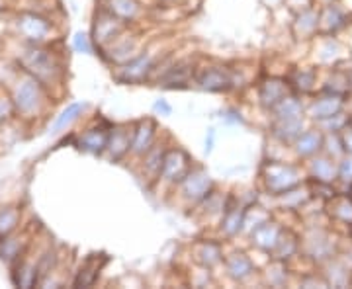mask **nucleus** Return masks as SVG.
I'll return each mask as SVG.
<instances>
[{"label":"nucleus","instance_id":"43","mask_svg":"<svg viewBox=\"0 0 352 289\" xmlns=\"http://www.w3.org/2000/svg\"><path fill=\"white\" fill-rule=\"evenodd\" d=\"M214 129H210V139H208V143H206V152L212 151V145H214Z\"/></svg>","mask_w":352,"mask_h":289},{"label":"nucleus","instance_id":"36","mask_svg":"<svg viewBox=\"0 0 352 289\" xmlns=\"http://www.w3.org/2000/svg\"><path fill=\"white\" fill-rule=\"evenodd\" d=\"M346 126V119H344V115L342 113H335V115H331L327 119H321V127L323 129H327L331 133H335V131H340L342 127Z\"/></svg>","mask_w":352,"mask_h":289},{"label":"nucleus","instance_id":"23","mask_svg":"<svg viewBox=\"0 0 352 289\" xmlns=\"http://www.w3.org/2000/svg\"><path fill=\"white\" fill-rule=\"evenodd\" d=\"M227 272H229V276L233 277V279H245V277L251 276L252 262L249 260V256H245L241 252L231 254L227 258Z\"/></svg>","mask_w":352,"mask_h":289},{"label":"nucleus","instance_id":"8","mask_svg":"<svg viewBox=\"0 0 352 289\" xmlns=\"http://www.w3.org/2000/svg\"><path fill=\"white\" fill-rule=\"evenodd\" d=\"M288 96V84L282 80V78H266L261 90H258V98L264 108H270L274 110L278 102H282Z\"/></svg>","mask_w":352,"mask_h":289},{"label":"nucleus","instance_id":"45","mask_svg":"<svg viewBox=\"0 0 352 289\" xmlns=\"http://www.w3.org/2000/svg\"><path fill=\"white\" fill-rule=\"evenodd\" d=\"M323 2H337V0H323Z\"/></svg>","mask_w":352,"mask_h":289},{"label":"nucleus","instance_id":"22","mask_svg":"<svg viewBox=\"0 0 352 289\" xmlns=\"http://www.w3.org/2000/svg\"><path fill=\"white\" fill-rule=\"evenodd\" d=\"M311 174L317 182L321 184H331L333 180H337V168L335 164L329 161L327 157H315L311 161Z\"/></svg>","mask_w":352,"mask_h":289},{"label":"nucleus","instance_id":"46","mask_svg":"<svg viewBox=\"0 0 352 289\" xmlns=\"http://www.w3.org/2000/svg\"><path fill=\"white\" fill-rule=\"evenodd\" d=\"M2 8H4V6H2V0H0V10H2Z\"/></svg>","mask_w":352,"mask_h":289},{"label":"nucleus","instance_id":"33","mask_svg":"<svg viewBox=\"0 0 352 289\" xmlns=\"http://www.w3.org/2000/svg\"><path fill=\"white\" fill-rule=\"evenodd\" d=\"M190 71L186 69V65H176L173 69H168V73L159 80L163 86H175V84H182V82H186V78H188Z\"/></svg>","mask_w":352,"mask_h":289},{"label":"nucleus","instance_id":"27","mask_svg":"<svg viewBox=\"0 0 352 289\" xmlns=\"http://www.w3.org/2000/svg\"><path fill=\"white\" fill-rule=\"evenodd\" d=\"M110 10L120 20H131L139 12V6L135 0H110Z\"/></svg>","mask_w":352,"mask_h":289},{"label":"nucleus","instance_id":"9","mask_svg":"<svg viewBox=\"0 0 352 289\" xmlns=\"http://www.w3.org/2000/svg\"><path fill=\"white\" fill-rule=\"evenodd\" d=\"M151 67V57H149L147 53H143V55H139L135 59H131L129 63L124 65V67H122V73L118 75V78H120L122 82H139V80H143L145 76L149 75Z\"/></svg>","mask_w":352,"mask_h":289},{"label":"nucleus","instance_id":"29","mask_svg":"<svg viewBox=\"0 0 352 289\" xmlns=\"http://www.w3.org/2000/svg\"><path fill=\"white\" fill-rule=\"evenodd\" d=\"M102 266L98 264V260L96 258H90L87 264L80 268V274L75 279V286L76 288H87V286H92L94 284V279L98 276V270H100Z\"/></svg>","mask_w":352,"mask_h":289},{"label":"nucleus","instance_id":"44","mask_svg":"<svg viewBox=\"0 0 352 289\" xmlns=\"http://www.w3.org/2000/svg\"><path fill=\"white\" fill-rule=\"evenodd\" d=\"M346 84H351V86H352V71L349 73V76H346Z\"/></svg>","mask_w":352,"mask_h":289},{"label":"nucleus","instance_id":"21","mask_svg":"<svg viewBox=\"0 0 352 289\" xmlns=\"http://www.w3.org/2000/svg\"><path fill=\"white\" fill-rule=\"evenodd\" d=\"M12 279L18 288H34L39 281L38 264H32V262H18Z\"/></svg>","mask_w":352,"mask_h":289},{"label":"nucleus","instance_id":"6","mask_svg":"<svg viewBox=\"0 0 352 289\" xmlns=\"http://www.w3.org/2000/svg\"><path fill=\"white\" fill-rule=\"evenodd\" d=\"M182 189H184V196L190 201L206 200L208 192L212 189V178L204 168L190 170L188 176L182 180Z\"/></svg>","mask_w":352,"mask_h":289},{"label":"nucleus","instance_id":"32","mask_svg":"<svg viewBox=\"0 0 352 289\" xmlns=\"http://www.w3.org/2000/svg\"><path fill=\"white\" fill-rule=\"evenodd\" d=\"M245 225V211L243 209H229L223 219V231L227 235H237Z\"/></svg>","mask_w":352,"mask_h":289},{"label":"nucleus","instance_id":"31","mask_svg":"<svg viewBox=\"0 0 352 289\" xmlns=\"http://www.w3.org/2000/svg\"><path fill=\"white\" fill-rule=\"evenodd\" d=\"M196 256H198V260H200L201 264L214 266L219 262L221 252H219V246L214 244V242H201L200 246H198V251H196Z\"/></svg>","mask_w":352,"mask_h":289},{"label":"nucleus","instance_id":"37","mask_svg":"<svg viewBox=\"0 0 352 289\" xmlns=\"http://www.w3.org/2000/svg\"><path fill=\"white\" fill-rule=\"evenodd\" d=\"M73 49L76 53H85V55H92V43H90V39H88L87 34H82V32H78L75 38H73Z\"/></svg>","mask_w":352,"mask_h":289},{"label":"nucleus","instance_id":"41","mask_svg":"<svg viewBox=\"0 0 352 289\" xmlns=\"http://www.w3.org/2000/svg\"><path fill=\"white\" fill-rule=\"evenodd\" d=\"M340 141H342V147H344V151L349 152V154H352V127H346V129L342 131Z\"/></svg>","mask_w":352,"mask_h":289},{"label":"nucleus","instance_id":"18","mask_svg":"<svg viewBox=\"0 0 352 289\" xmlns=\"http://www.w3.org/2000/svg\"><path fill=\"white\" fill-rule=\"evenodd\" d=\"M303 119L302 117H294V119H276L272 126L274 137L280 139L282 143H294L296 139L302 135Z\"/></svg>","mask_w":352,"mask_h":289},{"label":"nucleus","instance_id":"25","mask_svg":"<svg viewBox=\"0 0 352 289\" xmlns=\"http://www.w3.org/2000/svg\"><path fill=\"white\" fill-rule=\"evenodd\" d=\"M276 119H294V117H302V104L296 100L294 96H286L282 102H278L274 106Z\"/></svg>","mask_w":352,"mask_h":289},{"label":"nucleus","instance_id":"34","mask_svg":"<svg viewBox=\"0 0 352 289\" xmlns=\"http://www.w3.org/2000/svg\"><path fill=\"white\" fill-rule=\"evenodd\" d=\"M331 213L344 223H352V201L349 198H337L331 205Z\"/></svg>","mask_w":352,"mask_h":289},{"label":"nucleus","instance_id":"42","mask_svg":"<svg viewBox=\"0 0 352 289\" xmlns=\"http://www.w3.org/2000/svg\"><path fill=\"white\" fill-rule=\"evenodd\" d=\"M155 110H157V112H163L164 115H168V113H170V106L164 100H159L155 104Z\"/></svg>","mask_w":352,"mask_h":289},{"label":"nucleus","instance_id":"4","mask_svg":"<svg viewBox=\"0 0 352 289\" xmlns=\"http://www.w3.org/2000/svg\"><path fill=\"white\" fill-rule=\"evenodd\" d=\"M300 172L298 168L289 166V164L268 163L264 166V182L266 188L274 194H286L289 189H294L300 184Z\"/></svg>","mask_w":352,"mask_h":289},{"label":"nucleus","instance_id":"7","mask_svg":"<svg viewBox=\"0 0 352 289\" xmlns=\"http://www.w3.org/2000/svg\"><path fill=\"white\" fill-rule=\"evenodd\" d=\"M198 84L201 90L221 92V90H229L233 86V76L221 67H210V69H204L198 75Z\"/></svg>","mask_w":352,"mask_h":289},{"label":"nucleus","instance_id":"30","mask_svg":"<svg viewBox=\"0 0 352 289\" xmlns=\"http://www.w3.org/2000/svg\"><path fill=\"white\" fill-rule=\"evenodd\" d=\"M317 27H319V14L315 12V10H305V12L300 14V18H298V22H296L298 34H302V36H311Z\"/></svg>","mask_w":352,"mask_h":289},{"label":"nucleus","instance_id":"38","mask_svg":"<svg viewBox=\"0 0 352 289\" xmlns=\"http://www.w3.org/2000/svg\"><path fill=\"white\" fill-rule=\"evenodd\" d=\"M296 84H298V89H302L303 92H309L315 84V75L311 71H302V73L296 75Z\"/></svg>","mask_w":352,"mask_h":289},{"label":"nucleus","instance_id":"13","mask_svg":"<svg viewBox=\"0 0 352 289\" xmlns=\"http://www.w3.org/2000/svg\"><path fill=\"white\" fill-rule=\"evenodd\" d=\"M120 32H122V22L116 14H102L100 18H96V24H94L96 43H106L116 38Z\"/></svg>","mask_w":352,"mask_h":289},{"label":"nucleus","instance_id":"16","mask_svg":"<svg viewBox=\"0 0 352 289\" xmlns=\"http://www.w3.org/2000/svg\"><path fill=\"white\" fill-rule=\"evenodd\" d=\"M323 143H325V137H323V133L317 131V129H314V131H305V133H302L300 137L294 141L296 152H298L300 157H315L317 152L321 151Z\"/></svg>","mask_w":352,"mask_h":289},{"label":"nucleus","instance_id":"28","mask_svg":"<svg viewBox=\"0 0 352 289\" xmlns=\"http://www.w3.org/2000/svg\"><path fill=\"white\" fill-rule=\"evenodd\" d=\"M319 24L323 25L327 32H337L339 27L344 25V16L337 6H329V8H325V12L319 16Z\"/></svg>","mask_w":352,"mask_h":289},{"label":"nucleus","instance_id":"17","mask_svg":"<svg viewBox=\"0 0 352 289\" xmlns=\"http://www.w3.org/2000/svg\"><path fill=\"white\" fill-rule=\"evenodd\" d=\"M131 135L133 133H129L127 127H116V129H112V133L108 135V147L106 149L110 151L113 161L122 159L131 149Z\"/></svg>","mask_w":352,"mask_h":289},{"label":"nucleus","instance_id":"1","mask_svg":"<svg viewBox=\"0 0 352 289\" xmlns=\"http://www.w3.org/2000/svg\"><path fill=\"white\" fill-rule=\"evenodd\" d=\"M18 65L22 67L24 73L38 78L43 86L53 84L61 75V67L57 63V57L53 55V51L36 43L25 45L22 55L18 57Z\"/></svg>","mask_w":352,"mask_h":289},{"label":"nucleus","instance_id":"39","mask_svg":"<svg viewBox=\"0 0 352 289\" xmlns=\"http://www.w3.org/2000/svg\"><path fill=\"white\" fill-rule=\"evenodd\" d=\"M12 113H14L12 98H8V96H0V126H2L4 122H8Z\"/></svg>","mask_w":352,"mask_h":289},{"label":"nucleus","instance_id":"3","mask_svg":"<svg viewBox=\"0 0 352 289\" xmlns=\"http://www.w3.org/2000/svg\"><path fill=\"white\" fill-rule=\"evenodd\" d=\"M14 25H16V32L22 36L24 41L36 43V45H43L51 38V32H53V24H51L50 18H45L38 12L18 14Z\"/></svg>","mask_w":352,"mask_h":289},{"label":"nucleus","instance_id":"24","mask_svg":"<svg viewBox=\"0 0 352 289\" xmlns=\"http://www.w3.org/2000/svg\"><path fill=\"white\" fill-rule=\"evenodd\" d=\"M18 225H20V209L14 205H2L0 207V237L14 233Z\"/></svg>","mask_w":352,"mask_h":289},{"label":"nucleus","instance_id":"15","mask_svg":"<svg viewBox=\"0 0 352 289\" xmlns=\"http://www.w3.org/2000/svg\"><path fill=\"white\" fill-rule=\"evenodd\" d=\"M25 240L22 237H16L14 233L6 235V237H0V260L4 264H16L20 262L22 258V252H24Z\"/></svg>","mask_w":352,"mask_h":289},{"label":"nucleus","instance_id":"35","mask_svg":"<svg viewBox=\"0 0 352 289\" xmlns=\"http://www.w3.org/2000/svg\"><path fill=\"white\" fill-rule=\"evenodd\" d=\"M147 154V163H145V166H147V170L149 172H153V174H161V166H163V152H159V151H149L145 152Z\"/></svg>","mask_w":352,"mask_h":289},{"label":"nucleus","instance_id":"5","mask_svg":"<svg viewBox=\"0 0 352 289\" xmlns=\"http://www.w3.org/2000/svg\"><path fill=\"white\" fill-rule=\"evenodd\" d=\"M188 172L190 163L184 151L173 149V151L164 152L163 166H161V174H163L164 180H168V182H182L184 178L188 176Z\"/></svg>","mask_w":352,"mask_h":289},{"label":"nucleus","instance_id":"12","mask_svg":"<svg viewBox=\"0 0 352 289\" xmlns=\"http://www.w3.org/2000/svg\"><path fill=\"white\" fill-rule=\"evenodd\" d=\"M153 139H155V124L153 119H143L135 127L133 135H131V151L135 154H145L151 149Z\"/></svg>","mask_w":352,"mask_h":289},{"label":"nucleus","instance_id":"14","mask_svg":"<svg viewBox=\"0 0 352 289\" xmlns=\"http://www.w3.org/2000/svg\"><path fill=\"white\" fill-rule=\"evenodd\" d=\"M108 135L110 133H106L102 127L88 129L87 133H82V137L78 139V149L90 154H102L108 147Z\"/></svg>","mask_w":352,"mask_h":289},{"label":"nucleus","instance_id":"20","mask_svg":"<svg viewBox=\"0 0 352 289\" xmlns=\"http://www.w3.org/2000/svg\"><path fill=\"white\" fill-rule=\"evenodd\" d=\"M331 248H333V242L323 231H315L311 237H307V242H305V251L314 258H327Z\"/></svg>","mask_w":352,"mask_h":289},{"label":"nucleus","instance_id":"19","mask_svg":"<svg viewBox=\"0 0 352 289\" xmlns=\"http://www.w3.org/2000/svg\"><path fill=\"white\" fill-rule=\"evenodd\" d=\"M340 110H342V100H340V96L333 94V96H325V98L314 102L309 108V115L317 122H321V119H327L331 115L339 113Z\"/></svg>","mask_w":352,"mask_h":289},{"label":"nucleus","instance_id":"10","mask_svg":"<svg viewBox=\"0 0 352 289\" xmlns=\"http://www.w3.org/2000/svg\"><path fill=\"white\" fill-rule=\"evenodd\" d=\"M280 233L282 229L276 227V223H270V221H264L258 227L252 229V242L261 248V251L272 252L276 246L278 239H280Z\"/></svg>","mask_w":352,"mask_h":289},{"label":"nucleus","instance_id":"26","mask_svg":"<svg viewBox=\"0 0 352 289\" xmlns=\"http://www.w3.org/2000/svg\"><path fill=\"white\" fill-rule=\"evenodd\" d=\"M298 251V240H296V237L292 235V233H280V239H278L276 246H274V251H272V254H274V258H278V260H284V258H289L294 252Z\"/></svg>","mask_w":352,"mask_h":289},{"label":"nucleus","instance_id":"40","mask_svg":"<svg viewBox=\"0 0 352 289\" xmlns=\"http://www.w3.org/2000/svg\"><path fill=\"white\" fill-rule=\"evenodd\" d=\"M337 178H340L346 184H352V154L340 163L339 170H337Z\"/></svg>","mask_w":352,"mask_h":289},{"label":"nucleus","instance_id":"11","mask_svg":"<svg viewBox=\"0 0 352 289\" xmlns=\"http://www.w3.org/2000/svg\"><path fill=\"white\" fill-rule=\"evenodd\" d=\"M85 108H87V104H80V102L67 104L63 108V112L59 113V115H55L53 124L50 126L51 135H59V133H63L65 129H69L80 117V113L85 112Z\"/></svg>","mask_w":352,"mask_h":289},{"label":"nucleus","instance_id":"2","mask_svg":"<svg viewBox=\"0 0 352 289\" xmlns=\"http://www.w3.org/2000/svg\"><path fill=\"white\" fill-rule=\"evenodd\" d=\"M10 98H12L14 113L24 119H32V117H38L43 104H45V86L38 78H34L28 73H22L14 82Z\"/></svg>","mask_w":352,"mask_h":289}]
</instances>
